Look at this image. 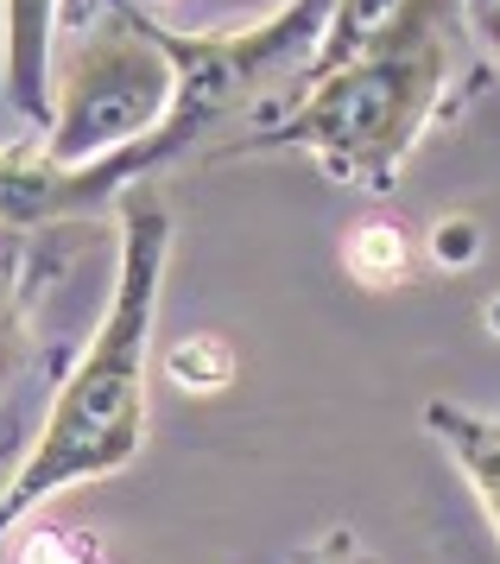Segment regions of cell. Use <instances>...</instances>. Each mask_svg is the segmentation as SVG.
Wrapping results in <instances>:
<instances>
[{
    "label": "cell",
    "mask_w": 500,
    "mask_h": 564,
    "mask_svg": "<svg viewBox=\"0 0 500 564\" xmlns=\"http://www.w3.org/2000/svg\"><path fill=\"white\" fill-rule=\"evenodd\" d=\"M165 260H172V209L159 197H127L115 299L89 330L83 356L70 361L32 451L0 488V533H13L32 508L70 488L121 476L140 457L152 425V324H159Z\"/></svg>",
    "instance_id": "obj_1"
},
{
    "label": "cell",
    "mask_w": 500,
    "mask_h": 564,
    "mask_svg": "<svg viewBox=\"0 0 500 564\" xmlns=\"http://www.w3.org/2000/svg\"><path fill=\"white\" fill-rule=\"evenodd\" d=\"M469 39L476 32L463 0H412L361 57L336 64L329 77L304 83L292 102H279L273 121L248 133V147L304 153L336 184L387 191L437 121Z\"/></svg>",
    "instance_id": "obj_2"
},
{
    "label": "cell",
    "mask_w": 500,
    "mask_h": 564,
    "mask_svg": "<svg viewBox=\"0 0 500 564\" xmlns=\"http://www.w3.org/2000/svg\"><path fill=\"white\" fill-rule=\"evenodd\" d=\"M177 108V57L165 52V26L146 7H108L96 32L57 45L51 70V121L32 147L51 165H108L140 153Z\"/></svg>",
    "instance_id": "obj_3"
},
{
    "label": "cell",
    "mask_w": 500,
    "mask_h": 564,
    "mask_svg": "<svg viewBox=\"0 0 500 564\" xmlns=\"http://www.w3.org/2000/svg\"><path fill=\"white\" fill-rule=\"evenodd\" d=\"M57 20H64V0H0V89L32 133H45L51 121Z\"/></svg>",
    "instance_id": "obj_4"
},
{
    "label": "cell",
    "mask_w": 500,
    "mask_h": 564,
    "mask_svg": "<svg viewBox=\"0 0 500 564\" xmlns=\"http://www.w3.org/2000/svg\"><path fill=\"white\" fill-rule=\"evenodd\" d=\"M425 432L444 444V457L456 463V476L476 488L481 513L500 539V419L476 406H456V400H425Z\"/></svg>",
    "instance_id": "obj_5"
},
{
    "label": "cell",
    "mask_w": 500,
    "mask_h": 564,
    "mask_svg": "<svg viewBox=\"0 0 500 564\" xmlns=\"http://www.w3.org/2000/svg\"><path fill=\"white\" fill-rule=\"evenodd\" d=\"M405 7H412V0H329L324 39H317V52H311V64H304L298 89H304V83H317V77H329L336 64L361 57V52L380 39V32L400 20ZM298 89H292V96H298ZM292 96H285V102H292Z\"/></svg>",
    "instance_id": "obj_6"
},
{
    "label": "cell",
    "mask_w": 500,
    "mask_h": 564,
    "mask_svg": "<svg viewBox=\"0 0 500 564\" xmlns=\"http://www.w3.org/2000/svg\"><path fill=\"white\" fill-rule=\"evenodd\" d=\"M349 273L361 285H400L412 273V241L393 223H361L349 235Z\"/></svg>",
    "instance_id": "obj_7"
},
{
    "label": "cell",
    "mask_w": 500,
    "mask_h": 564,
    "mask_svg": "<svg viewBox=\"0 0 500 564\" xmlns=\"http://www.w3.org/2000/svg\"><path fill=\"white\" fill-rule=\"evenodd\" d=\"M32 361V311H25L13 273H0V393L25 375Z\"/></svg>",
    "instance_id": "obj_8"
},
{
    "label": "cell",
    "mask_w": 500,
    "mask_h": 564,
    "mask_svg": "<svg viewBox=\"0 0 500 564\" xmlns=\"http://www.w3.org/2000/svg\"><path fill=\"white\" fill-rule=\"evenodd\" d=\"M13 564H108V552H101L89 533H70V527H39V533L13 552Z\"/></svg>",
    "instance_id": "obj_9"
},
{
    "label": "cell",
    "mask_w": 500,
    "mask_h": 564,
    "mask_svg": "<svg viewBox=\"0 0 500 564\" xmlns=\"http://www.w3.org/2000/svg\"><path fill=\"white\" fill-rule=\"evenodd\" d=\"M292 564H374V552H368L349 527H329V533H317L311 545H298Z\"/></svg>",
    "instance_id": "obj_10"
},
{
    "label": "cell",
    "mask_w": 500,
    "mask_h": 564,
    "mask_svg": "<svg viewBox=\"0 0 500 564\" xmlns=\"http://www.w3.org/2000/svg\"><path fill=\"white\" fill-rule=\"evenodd\" d=\"M463 7H469V32H476V45L494 57V70H500V0H463Z\"/></svg>",
    "instance_id": "obj_11"
},
{
    "label": "cell",
    "mask_w": 500,
    "mask_h": 564,
    "mask_svg": "<svg viewBox=\"0 0 500 564\" xmlns=\"http://www.w3.org/2000/svg\"><path fill=\"white\" fill-rule=\"evenodd\" d=\"M159 7H177V0H159Z\"/></svg>",
    "instance_id": "obj_12"
}]
</instances>
